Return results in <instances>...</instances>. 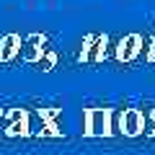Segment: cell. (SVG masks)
I'll use <instances>...</instances> for the list:
<instances>
[{"instance_id":"cell-1","label":"cell","mask_w":155,"mask_h":155,"mask_svg":"<svg viewBox=\"0 0 155 155\" xmlns=\"http://www.w3.org/2000/svg\"><path fill=\"white\" fill-rule=\"evenodd\" d=\"M109 111L111 109H85L83 111V134L109 137Z\"/></svg>"},{"instance_id":"cell-2","label":"cell","mask_w":155,"mask_h":155,"mask_svg":"<svg viewBox=\"0 0 155 155\" xmlns=\"http://www.w3.org/2000/svg\"><path fill=\"white\" fill-rule=\"evenodd\" d=\"M44 44H47V39L41 36V34H28V36L21 41L18 57H21L23 62H39L41 57H44V52H47Z\"/></svg>"},{"instance_id":"cell-3","label":"cell","mask_w":155,"mask_h":155,"mask_svg":"<svg viewBox=\"0 0 155 155\" xmlns=\"http://www.w3.org/2000/svg\"><path fill=\"white\" fill-rule=\"evenodd\" d=\"M8 137H28V109H11L5 114Z\"/></svg>"},{"instance_id":"cell-4","label":"cell","mask_w":155,"mask_h":155,"mask_svg":"<svg viewBox=\"0 0 155 155\" xmlns=\"http://www.w3.org/2000/svg\"><path fill=\"white\" fill-rule=\"evenodd\" d=\"M106 36H88L83 39V49H80V62H98L106 54Z\"/></svg>"},{"instance_id":"cell-5","label":"cell","mask_w":155,"mask_h":155,"mask_svg":"<svg viewBox=\"0 0 155 155\" xmlns=\"http://www.w3.org/2000/svg\"><path fill=\"white\" fill-rule=\"evenodd\" d=\"M142 52V36L140 34H127L116 47V60L119 62H132Z\"/></svg>"},{"instance_id":"cell-6","label":"cell","mask_w":155,"mask_h":155,"mask_svg":"<svg viewBox=\"0 0 155 155\" xmlns=\"http://www.w3.org/2000/svg\"><path fill=\"white\" fill-rule=\"evenodd\" d=\"M145 132V114L140 109H124L122 119V134L124 137H137Z\"/></svg>"},{"instance_id":"cell-7","label":"cell","mask_w":155,"mask_h":155,"mask_svg":"<svg viewBox=\"0 0 155 155\" xmlns=\"http://www.w3.org/2000/svg\"><path fill=\"white\" fill-rule=\"evenodd\" d=\"M21 41L23 39L18 34H5V36H0V62H11L18 57L21 52Z\"/></svg>"},{"instance_id":"cell-8","label":"cell","mask_w":155,"mask_h":155,"mask_svg":"<svg viewBox=\"0 0 155 155\" xmlns=\"http://www.w3.org/2000/svg\"><path fill=\"white\" fill-rule=\"evenodd\" d=\"M28 137H49V122L36 109H28Z\"/></svg>"},{"instance_id":"cell-9","label":"cell","mask_w":155,"mask_h":155,"mask_svg":"<svg viewBox=\"0 0 155 155\" xmlns=\"http://www.w3.org/2000/svg\"><path fill=\"white\" fill-rule=\"evenodd\" d=\"M122 119H124V109H111L109 111V137L122 134Z\"/></svg>"},{"instance_id":"cell-10","label":"cell","mask_w":155,"mask_h":155,"mask_svg":"<svg viewBox=\"0 0 155 155\" xmlns=\"http://www.w3.org/2000/svg\"><path fill=\"white\" fill-rule=\"evenodd\" d=\"M54 62H57V54L47 49V52H44V57L39 60V67H41V70H52V67H54Z\"/></svg>"},{"instance_id":"cell-11","label":"cell","mask_w":155,"mask_h":155,"mask_svg":"<svg viewBox=\"0 0 155 155\" xmlns=\"http://www.w3.org/2000/svg\"><path fill=\"white\" fill-rule=\"evenodd\" d=\"M5 111H0V134H5Z\"/></svg>"},{"instance_id":"cell-12","label":"cell","mask_w":155,"mask_h":155,"mask_svg":"<svg viewBox=\"0 0 155 155\" xmlns=\"http://www.w3.org/2000/svg\"><path fill=\"white\" fill-rule=\"evenodd\" d=\"M147 62H155V36H153V52H150V60Z\"/></svg>"},{"instance_id":"cell-13","label":"cell","mask_w":155,"mask_h":155,"mask_svg":"<svg viewBox=\"0 0 155 155\" xmlns=\"http://www.w3.org/2000/svg\"><path fill=\"white\" fill-rule=\"evenodd\" d=\"M150 116H153V122H155V111H153V114H150ZM153 137H155V132H153Z\"/></svg>"}]
</instances>
